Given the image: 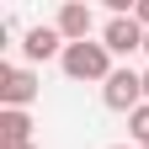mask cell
I'll return each instance as SVG.
<instances>
[{"mask_svg":"<svg viewBox=\"0 0 149 149\" xmlns=\"http://www.w3.org/2000/svg\"><path fill=\"white\" fill-rule=\"evenodd\" d=\"M59 64L69 80H101V85L112 80V48L107 43H69L59 53Z\"/></svg>","mask_w":149,"mask_h":149,"instance_id":"1","label":"cell"},{"mask_svg":"<svg viewBox=\"0 0 149 149\" xmlns=\"http://www.w3.org/2000/svg\"><path fill=\"white\" fill-rule=\"evenodd\" d=\"M101 101L112 112H128V117H133V112L144 107V74L139 69H112V80L101 85Z\"/></svg>","mask_w":149,"mask_h":149,"instance_id":"2","label":"cell"},{"mask_svg":"<svg viewBox=\"0 0 149 149\" xmlns=\"http://www.w3.org/2000/svg\"><path fill=\"white\" fill-rule=\"evenodd\" d=\"M37 96V74L22 69V64H0V107H11V112H27Z\"/></svg>","mask_w":149,"mask_h":149,"instance_id":"3","label":"cell"},{"mask_svg":"<svg viewBox=\"0 0 149 149\" xmlns=\"http://www.w3.org/2000/svg\"><path fill=\"white\" fill-rule=\"evenodd\" d=\"M53 27H59V37H64V43H91V27H96V16H91V6L69 0V6H59Z\"/></svg>","mask_w":149,"mask_h":149,"instance_id":"4","label":"cell"},{"mask_svg":"<svg viewBox=\"0 0 149 149\" xmlns=\"http://www.w3.org/2000/svg\"><path fill=\"white\" fill-rule=\"evenodd\" d=\"M101 43H107L112 53H139V48H144V27L133 22V16H112L107 32H101Z\"/></svg>","mask_w":149,"mask_h":149,"instance_id":"5","label":"cell"},{"mask_svg":"<svg viewBox=\"0 0 149 149\" xmlns=\"http://www.w3.org/2000/svg\"><path fill=\"white\" fill-rule=\"evenodd\" d=\"M27 144H32V117L0 107V149H27Z\"/></svg>","mask_w":149,"mask_h":149,"instance_id":"6","label":"cell"},{"mask_svg":"<svg viewBox=\"0 0 149 149\" xmlns=\"http://www.w3.org/2000/svg\"><path fill=\"white\" fill-rule=\"evenodd\" d=\"M69 43L59 37V27H32L27 37H22V53L27 59H53V53H64Z\"/></svg>","mask_w":149,"mask_h":149,"instance_id":"7","label":"cell"},{"mask_svg":"<svg viewBox=\"0 0 149 149\" xmlns=\"http://www.w3.org/2000/svg\"><path fill=\"white\" fill-rule=\"evenodd\" d=\"M128 128H133V139H139V144L149 149V101H144V107L133 112V117H128Z\"/></svg>","mask_w":149,"mask_h":149,"instance_id":"8","label":"cell"},{"mask_svg":"<svg viewBox=\"0 0 149 149\" xmlns=\"http://www.w3.org/2000/svg\"><path fill=\"white\" fill-rule=\"evenodd\" d=\"M133 22H139V27L149 32V0H139V6H133Z\"/></svg>","mask_w":149,"mask_h":149,"instance_id":"9","label":"cell"},{"mask_svg":"<svg viewBox=\"0 0 149 149\" xmlns=\"http://www.w3.org/2000/svg\"><path fill=\"white\" fill-rule=\"evenodd\" d=\"M144 101H149V69H144Z\"/></svg>","mask_w":149,"mask_h":149,"instance_id":"10","label":"cell"},{"mask_svg":"<svg viewBox=\"0 0 149 149\" xmlns=\"http://www.w3.org/2000/svg\"><path fill=\"white\" fill-rule=\"evenodd\" d=\"M144 53H149V32H144Z\"/></svg>","mask_w":149,"mask_h":149,"instance_id":"11","label":"cell"},{"mask_svg":"<svg viewBox=\"0 0 149 149\" xmlns=\"http://www.w3.org/2000/svg\"><path fill=\"white\" fill-rule=\"evenodd\" d=\"M112 149H128V144H112Z\"/></svg>","mask_w":149,"mask_h":149,"instance_id":"12","label":"cell"},{"mask_svg":"<svg viewBox=\"0 0 149 149\" xmlns=\"http://www.w3.org/2000/svg\"><path fill=\"white\" fill-rule=\"evenodd\" d=\"M27 149H37V144H27Z\"/></svg>","mask_w":149,"mask_h":149,"instance_id":"13","label":"cell"}]
</instances>
